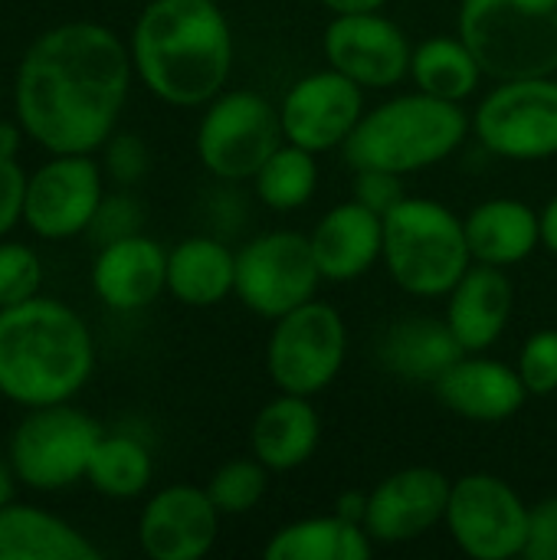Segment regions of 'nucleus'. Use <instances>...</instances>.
Instances as JSON below:
<instances>
[{
  "label": "nucleus",
  "instance_id": "nucleus-23",
  "mask_svg": "<svg viewBox=\"0 0 557 560\" xmlns=\"http://www.w3.org/2000/svg\"><path fill=\"white\" fill-rule=\"evenodd\" d=\"M466 240L473 262L519 266L542 246V213L515 197H492L476 203L466 217Z\"/></svg>",
  "mask_w": 557,
  "mask_h": 560
},
{
  "label": "nucleus",
  "instance_id": "nucleus-22",
  "mask_svg": "<svg viewBox=\"0 0 557 560\" xmlns=\"http://www.w3.org/2000/svg\"><path fill=\"white\" fill-rule=\"evenodd\" d=\"M322 443V417L312 397H272L253 420L250 450L269 472H292L305 466Z\"/></svg>",
  "mask_w": 557,
  "mask_h": 560
},
{
  "label": "nucleus",
  "instance_id": "nucleus-37",
  "mask_svg": "<svg viewBox=\"0 0 557 560\" xmlns=\"http://www.w3.org/2000/svg\"><path fill=\"white\" fill-rule=\"evenodd\" d=\"M525 560H557V495H548L529 509V532H525Z\"/></svg>",
  "mask_w": 557,
  "mask_h": 560
},
{
  "label": "nucleus",
  "instance_id": "nucleus-19",
  "mask_svg": "<svg viewBox=\"0 0 557 560\" xmlns=\"http://www.w3.org/2000/svg\"><path fill=\"white\" fill-rule=\"evenodd\" d=\"M325 282H355L384 256V217L358 200L332 207L309 233Z\"/></svg>",
  "mask_w": 557,
  "mask_h": 560
},
{
  "label": "nucleus",
  "instance_id": "nucleus-11",
  "mask_svg": "<svg viewBox=\"0 0 557 560\" xmlns=\"http://www.w3.org/2000/svg\"><path fill=\"white\" fill-rule=\"evenodd\" d=\"M322 269L312 253V240L292 230H272L253 236L236 253L233 295L259 318H282L292 308L312 302L322 285Z\"/></svg>",
  "mask_w": 557,
  "mask_h": 560
},
{
  "label": "nucleus",
  "instance_id": "nucleus-40",
  "mask_svg": "<svg viewBox=\"0 0 557 560\" xmlns=\"http://www.w3.org/2000/svg\"><path fill=\"white\" fill-rule=\"evenodd\" d=\"M332 16H348V13H378L387 7V0H318Z\"/></svg>",
  "mask_w": 557,
  "mask_h": 560
},
{
  "label": "nucleus",
  "instance_id": "nucleus-39",
  "mask_svg": "<svg viewBox=\"0 0 557 560\" xmlns=\"http://www.w3.org/2000/svg\"><path fill=\"white\" fill-rule=\"evenodd\" d=\"M364 512H368V495L364 492H345V495L335 499V515H341L345 522L364 525Z\"/></svg>",
  "mask_w": 557,
  "mask_h": 560
},
{
  "label": "nucleus",
  "instance_id": "nucleus-12",
  "mask_svg": "<svg viewBox=\"0 0 557 560\" xmlns=\"http://www.w3.org/2000/svg\"><path fill=\"white\" fill-rule=\"evenodd\" d=\"M453 545L473 560L522 558L529 532V505L492 472H469L453 482L443 518Z\"/></svg>",
  "mask_w": 557,
  "mask_h": 560
},
{
  "label": "nucleus",
  "instance_id": "nucleus-7",
  "mask_svg": "<svg viewBox=\"0 0 557 560\" xmlns=\"http://www.w3.org/2000/svg\"><path fill=\"white\" fill-rule=\"evenodd\" d=\"M282 141L279 105L253 89H223L204 105L197 125V158L227 184L253 180Z\"/></svg>",
  "mask_w": 557,
  "mask_h": 560
},
{
  "label": "nucleus",
  "instance_id": "nucleus-8",
  "mask_svg": "<svg viewBox=\"0 0 557 560\" xmlns=\"http://www.w3.org/2000/svg\"><path fill=\"white\" fill-rule=\"evenodd\" d=\"M348 358V328L335 305L305 302L276 318L266 345V371L282 394L318 397L328 390Z\"/></svg>",
  "mask_w": 557,
  "mask_h": 560
},
{
  "label": "nucleus",
  "instance_id": "nucleus-29",
  "mask_svg": "<svg viewBox=\"0 0 557 560\" xmlns=\"http://www.w3.org/2000/svg\"><path fill=\"white\" fill-rule=\"evenodd\" d=\"M259 203L276 213L302 210L318 190V154L282 141L253 177Z\"/></svg>",
  "mask_w": 557,
  "mask_h": 560
},
{
  "label": "nucleus",
  "instance_id": "nucleus-3",
  "mask_svg": "<svg viewBox=\"0 0 557 560\" xmlns=\"http://www.w3.org/2000/svg\"><path fill=\"white\" fill-rule=\"evenodd\" d=\"M95 371V341L82 315L56 299L0 308V397L23 410L69 404Z\"/></svg>",
  "mask_w": 557,
  "mask_h": 560
},
{
  "label": "nucleus",
  "instance_id": "nucleus-16",
  "mask_svg": "<svg viewBox=\"0 0 557 560\" xmlns=\"http://www.w3.org/2000/svg\"><path fill=\"white\" fill-rule=\"evenodd\" d=\"M453 482L430 466L391 472L368 492L364 528L374 545H410L446 518Z\"/></svg>",
  "mask_w": 557,
  "mask_h": 560
},
{
  "label": "nucleus",
  "instance_id": "nucleus-34",
  "mask_svg": "<svg viewBox=\"0 0 557 560\" xmlns=\"http://www.w3.org/2000/svg\"><path fill=\"white\" fill-rule=\"evenodd\" d=\"M138 226H141L138 203L131 197H125V194H115V197H102V203H98V210H95V217H92L85 233L98 246H105V243H115L121 236L138 233Z\"/></svg>",
  "mask_w": 557,
  "mask_h": 560
},
{
  "label": "nucleus",
  "instance_id": "nucleus-1",
  "mask_svg": "<svg viewBox=\"0 0 557 560\" xmlns=\"http://www.w3.org/2000/svg\"><path fill=\"white\" fill-rule=\"evenodd\" d=\"M135 62L128 43L92 20L39 33L16 69V118L49 154H92L115 135Z\"/></svg>",
  "mask_w": 557,
  "mask_h": 560
},
{
  "label": "nucleus",
  "instance_id": "nucleus-24",
  "mask_svg": "<svg viewBox=\"0 0 557 560\" xmlns=\"http://www.w3.org/2000/svg\"><path fill=\"white\" fill-rule=\"evenodd\" d=\"M463 354L466 351L450 331L446 318L407 315L381 338V364L407 384L433 387Z\"/></svg>",
  "mask_w": 557,
  "mask_h": 560
},
{
  "label": "nucleus",
  "instance_id": "nucleus-33",
  "mask_svg": "<svg viewBox=\"0 0 557 560\" xmlns=\"http://www.w3.org/2000/svg\"><path fill=\"white\" fill-rule=\"evenodd\" d=\"M515 368L532 397L557 394V328H542L529 335Z\"/></svg>",
  "mask_w": 557,
  "mask_h": 560
},
{
  "label": "nucleus",
  "instance_id": "nucleus-44",
  "mask_svg": "<svg viewBox=\"0 0 557 560\" xmlns=\"http://www.w3.org/2000/svg\"><path fill=\"white\" fill-rule=\"evenodd\" d=\"M213 3H220V0H213Z\"/></svg>",
  "mask_w": 557,
  "mask_h": 560
},
{
  "label": "nucleus",
  "instance_id": "nucleus-36",
  "mask_svg": "<svg viewBox=\"0 0 557 560\" xmlns=\"http://www.w3.org/2000/svg\"><path fill=\"white\" fill-rule=\"evenodd\" d=\"M404 197H407V194H404V177H401V174L378 171V167L355 171V200L364 203L368 210L387 217Z\"/></svg>",
  "mask_w": 557,
  "mask_h": 560
},
{
  "label": "nucleus",
  "instance_id": "nucleus-25",
  "mask_svg": "<svg viewBox=\"0 0 557 560\" xmlns=\"http://www.w3.org/2000/svg\"><path fill=\"white\" fill-rule=\"evenodd\" d=\"M236 289V253L213 236H187L167 253V292L190 308H210Z\"/></svg>",
  "mask_w": 557,
  "mask_h": 560
},
{
  "label": "nucleus",
  "instance_id": "nucleus-14",
  "mask_svg": "<svg viewBox=\"0 0 557 560\" xmlns=\"http://www.w3.org/2000/svg\"><path fill=\"white\" fill-rule=\"evenodd\" d=\"M102 197V167L92 154H53L26 177L23 223L43 240H69L89 230Z\"/></svg>",
  "mask_w": 557,
  "mask_h": 560
},
{
  "label": "nucleus",
  "instance_id": "nucleus-26",
  "mask_svg": "<svg viewBox=\"0 0 557 560\" xmlns=\"http://www.w3.org/2000/svg\"><path fill=\"white\" fill-rule=\"evenodd\" d=\"M0 560H98V548L69 522L10 502L0 509Z\"/></svg>",
  "mask_w": 557,
  "mask_h": 560
},
{
  "label": "nucleus",
  "instance_id": "nucleus-13",
  "mask_svg": "<svg viewBox=\"0 0 557 560\" xmlns=\"http://www.w3.org/2000/svg\"><path fill=\"white\" fill-rule=\"evenodd\" d=\"M364 112V89L332 66L295 79L279 102L286 141L312 154L341 148Z\"/></svg>",
  "mask_w": 557,
  "mask_h": 560
},
{
  "label": "nucleus",
  "instance_id": "nucleus-38",
  "mask_svg": "<svg viewBox=\"0 0 557 560\" xmlns=\"http://www.w3.org/2000/svg\"><path fill=\"white\" fill-rule=\"evenodd\" d=\"M26 174L16 158H0V240L23 220Z\"/></svg>",
  "mask_w": 557,
  "mask_h": 560
},
{
  "label": "nucleus",
  "instance_id": "nucleus-17",
  "mask_svg": "<svg viewBox=\"0 0 557 560\" xmlns=\"http://www.w3.org/2000/svg\"><path fill=\"white\" fill-rule=\"evenodd\" d=\"M220 509L197 486H167L138 518V545L151 560H200L220 535Z\"/></svg>",
  "mask_w": 557,
  "mask_h": 560
},
{
  "label": "nucleus",
  "instance_id": "nucleus-30",
  "mask_svg": "<svg viewBox=\"0 0 557 560\" xmlns=\"http://www.w3.org/2000/svg\"><path fill=\"white\" fill-rule=\"evenodd\" d=\"M151 476H154V463L148 446L128 433H112V436L102 433L85 472L89 486L108 499L141 495L151 486Z\"/></svg>",
  "mask_w": 557,
  "mask_h": 560
},
{
  "label": "nucleus",
  "instance_id": "nucleus-21",
  "mask_svg": "<svg viewBox=\"0 0 557 560\" xmlns=\"http://www.w3.org/2000/svg\"><path fill=\"white\" fill-rule=\"evenodd\" d=\"M515 289L506 269L473 262L446 295V325L466 354L489 351L509 328Z\"/></svg>",
  "mask_w": 557,
  "mask_h": 560
},
{
  "label": "nucleus",
  "instance_id": "nucleus-41",
  "mask_svg": "<svg viewBox=\"0 0 557 560\" xmlns=\"http://www.w3.org/2000/svg\"><path fill=\"white\" fill-rule=\"evenodd\" d=\"M542 246L557 256V194L545 203V210H542Z\"/></svg>",
  "mask_w": 557,
  "mask_h": 560
},
{
  "label": "nucleus",
  "instance_id": "nucleus-42",
  "mask_svg": "<svg viewBox=\"0 0 557 560\" xmlns=\"http://www.w3.org/2000/svg\"><path fill=\"white\" fill-rule=\"evenodd\" d=\"M16 472H13V463H10V456L3 459L0 456V509L3 505H10L13 499H16Z\"/></svg>",
  "mask_w": 557,
  "mask_h": 560
},
{
  "label": "nucleus",
  "instance_id": "nucleus-27",
  "mask_svg": "<svg viewBox=\"0 0 557 560\" xmlns=\"http://www.w3.org/2000/svg\"><path fill=\"white\" fill-rule=\"evenodd\" d=\"M374 541L364 525L345 522L341 515L299 518L279 528L263 548L266 560H368Z\"/></svg>",
  "mask_w": 557,
  "mask_h": 560
},
{
  "label": "nucleus",
  "instance_id": "nucleus-18",
  "mask_svg": "<svg viewBox=\"0 0 557 560\" xmlns=\"http://www.w3.org/2000/svg\"><path fill=\"white\" fill-rule=\"evenodd\" d=\"M440 404L473 423H506L529 404V387L519 368H509L496 358L463 354L437 384Z\"/></svg>",
  "mask_w": 557,
  "mask_h": 560
},
{
  "label": "nucleus",
  "instance_id": "nucleus-28",
  "mask_svg": "<svg viewBox=\"0 0 557 560\" xmlns=\"http://www.w3.org/2000/svg\"><path fill=\"white\" fill-rule=\"evenodd\" d=\"M483 66L466 46V39L456 36H430L410 52V79L420 92L446 102H466L476 95L483 82Z\"/></svg>",
  "mask_w": 557,
  "mask_h": 560
},
{
  "label": "nucleus",
  "instance_id": "nucleus-6",
  "mask_svg": "<svg viewBox=\"0 0 557 560\" xmlns=\"http://www.w3.org/2000/svg\"><path fill=\"white\" fill-rule=\"evenodd\" d=\"M456 33L496 82L557 75V0H463Z\"/></svg>",
  "mask_w": 557,
  "mask_h": 560
},
{
  "label": "nucleus",
  "instance_id": "nucleus-35",
  "mask_svg": "<svg viewBox=\"0 0 557 560\" xmlns=\"http://www.w3.org/2000/svg\"><path fill=\"white\" fill-rule=\"evenodd\" d=\"M148 164H151V158H148V148L138 135L121 131V135H112L105 141V171L115 184L141 180L148 174Z\"/></svg>",
  "mask_w": 557,
  "mask_h": 560
},
{
  "label": "nucleus",
  "instance_id": "nucleus-9",
  "mask_svg": "<svg viewBox=\"0 0 557 560\" xmlns=\"http://www.w3.org/2000/svg\"><path fill=\"white\" fill-rule=\"evenodd\" d=\"M98 440L102 427L89 413L69 404H49L26 410L10 436L7 456L26 489L62 492L85 479Z\"/></svg>",
  "mask_w": 557,
  "mask_h": 560
},
{
  "label": "nucleus",
  "instance_id": "nucleus-2",
  "mask_svg": "<svg viewBox=\"0 0 557 560\" xmlns=\"http://www.w3.org/2000/svg\"><path fill=\"white\" fill-rule=\"evenodd\" d=\"M128 49L144 89L174 108L207 105L233 72V30L213 0H151Z\"/></svg>",
  "mask_w": 557,
  "mask_h": 560
},
{
  "label": "nucleus",
  "instance_id": "nucleus-43",
  "mask_svg": "<svg viewBox=\"0 0 557 560\" xmlns=\"http://www.w3.org/2000/svg\"><path fill=\"white\" fill-rule=\"evenodd\" d=\"M20 154V128L13 121H0V158Z\"/></svg>",
  "mask_w": 557,
  "mask_h": 560
},
{
  "label": "nucleus",
  "instance_id": "nucleus-10",
  "mask_svg": "<svg viewBox=\"0 0 557 560\" xmlns=\"http://www.w3.org/2000/svg\"><path fill=\"white\" fill-rule=\"evenodd\" d=\"M473 131L486 151L506 161H548L557 154V79H502L483 95Z\"/></svg>",
  "mask_w": 557,
  "mask_h": 560
},
{
  "label": "nucleus",
  "instance_id": "nucleus-5",
  "mask_svg": "<svg viewBox=\"0 0 557 560\" xmlns=\"http://www.w3.org/2000/svg\"><path fill=\"white\" fill-rule=\"evenodd\" d=\"M391 282L414 299H446L473 266L466 223L446 203L404 197L384 217V256Z\"/></svg>",
  "mask_w": 557,
  "mask_h": 560
},
{
  "label": "nucleus",
  "instance_id": "nucleus-20",
  "mask_svg": "<svg viewBox=\"0 0 557 560\" xmlns=\"http://www.w3.org/2000/svg\"><path fill=\"white\" fill-rule=\"evenodd\" d=\"M92 289L115 312H138L167 292V253L141 233L98 246Z\"/></svg>",
  "mask_w": 557,
  "mask_h": 560
},
{
  "label": "nucleus",
  "instance_id": "nucleus-4",
  "mask_svg": "<svg viewBox=\"0 0 557 560\" xmlns=\"http://www.w3.org/2000/svg\"><path fill=\"white\" fill-rule=\"evenodd\" d=\"M469 128L473 118L460 102L433 98L417 89L364 112L341 144V154L355 171L378 167L407 177L446 161L466 141Z\"/></svg>",
  "mask_w": 557,
  "mask_h": 560
},
{
  "label": "nucleus",
  "instance_id": "nucleus-31",
  "mask_svg": "<svg viewBox=\"0 0 557 560\" xmlns=\"http://www.w3.org/2000/svg\"><path fill=\"white\" fill-rule=\"evenodd\" d=\"M204 489L213 499V505L220 509V515H246L266 499L269 469L256 456L230 459L210 476V482Z\"/></svg>",
  "mask_w": 557,
  "mask_h": 560
},
{
  "label": "nucleus",
  "instance_id": "nucleus-32",
  "mask_svg": "<svg viewBox=\"0 0 557 560\" xmlns=\"http://www.w3.org/2000/svg\"><path fill=\"white\" fill-rule=\"evenodd\" d=\"M43 262L33 246L0 240V308L23 305L39 295Z\"/></svg>",
  "mask_w": 557,
  "mask_h": 560
},
{
  "label": "nucleus",
  "instance_id": "nucleus-15",
  "mask_svg": "<svg viewBox=\"0 0 557 560\" xmlns=\"http://www.w3.org/2000/svg\"><path fill=\"white\" fill-rule=\"evenodd\" d=\"M322 49L332 69L355 79L368 89H394L410 75V39L407 33L378 13H348L332 16L322 36Z\"/></svg>",
  "mask_w": 557,
  "mask_h": 560
}]
</instances>
